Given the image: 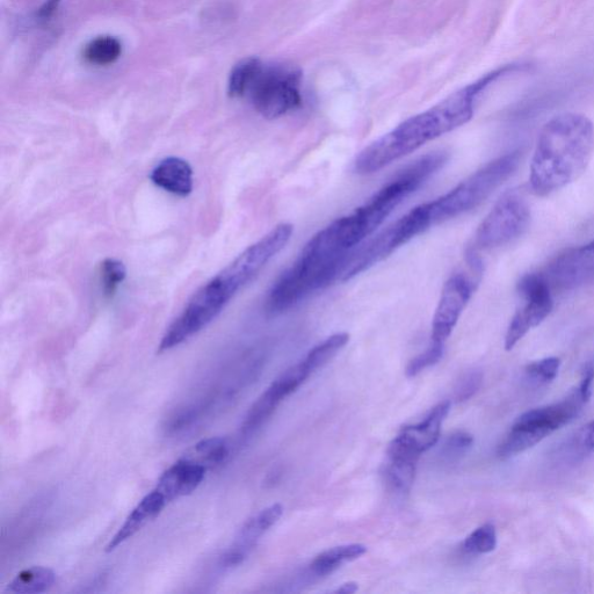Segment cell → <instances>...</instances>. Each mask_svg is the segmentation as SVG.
Listing matches in <instances>:
<instances>
[{"instance_id":"cell-17","label":"cell","mask_w":594,"mask_h":594,"mask_svg":"<svg viewBox=\"0 0 594 594\" xmlns=\"http://www.w3.org/2000/svg\"><path fill=\"white\" fill-rule=\"evenodd\" d=\"M168 504L161 492L154 490L148 496L144 497L126 520V523L115 534L106 548L107 553L113 552L123 542L132 538L137 532L142 530L150 520L156 518L162 512L164 506Z\"/></svg>"},{"instance_id":"cell-5","label":"cell","mask_w":594,"mask_h":594,"mask_svg":"<svg viewBox=\"0 0 594 594\" xmlns=\"http://www.w3.org/2000/svg\"><path fill=\"white\" fill-rule=\"evenodd\" d=\"M520 162L521 150L512 151L485 165L443 197L426 202L423 207L431 226L452 220L480 206L517 171Z\"/></svg>"},{"instance_id":"cell-15","label":"cell","mask_w":594,"mask_h":594,"mask_svg":"<svg viewBox=\"0 0 594 594\" xmlns=\"http://www.w3.org/2000/svg\"><path fill=\"white\" fill-rule=\"evenodd\" d=\"M157 187L178 197H187L193 190V170L184 159L170 157L157 164L150 173Z\"/></svg>"},{"instance_id":"cell-2","label":"cell","mask_w":594,"mask_h":594,"mask_svg":"<svg viewBox=\"0 0 594 594\" xmlns=\"http://www.w3.org/2000/svg\"><path fill=\"white\" fill-rule=\"evenodd\" d=\"M594 126L583 114L564 113L543 126L532 158L530 183L540 197L574 183L588 168Z\"/></svg>"},{"instance_id":"cell-18","label":"cell","mask_w":594,"mask_h":594,"mask_svg":"<svg viewBox=\"0 0 594 594\" xmlns=\"http://www.w3.org/2000/svg\"><path fill=\"white\" fill-rule=\"evenodd\" d=\"M282 513H284V507L280 504H274L258 513L256 517L250 519L243 526L234 546L250 553V550L255 547L259 538H262L273 525L278 523Z\"/></svg>"},{"instance_id":"cell-34","label":"cell","mask_w":594,"mask_h":594,"mask_svg":"<svg viewBox=\"0 0 594 594\" xmlns=\"http://www.w3.org/2000/svg\"><path fill=\"white\" fill-rule=\"evenodd\" d=\"M61 2L62 0H46V2L42 4L38 12H36V20L41 21V23H46L47 20L54 16L57 9H59Z\"/></svg>"},{"instance_id":"cell-29","label":"cell","mask_w":594,"mask_h":594,"mask_svg":"<svg viewBox=\"0 0 594 594\" xmlns=\"http://www.w3.org/2000/svg\"><path fill=\"white\" fill-rule=\"evenodd\" d=\"M474 445L472 434L458 431L447 438L443 447V455L447 460H459Z\"/></svg>"},{"instance_id":"cell-30","label":"cell","mask_w":594,"mask_h":594,"mask_svg":"<svg viewBox=\"0 0 594 594\" xmlns=\"http://www.w3.org/2000/svg\"><path fill=\"white\" fill-rule=\"evenodd\" d=\"M561 360L559 358H546L533 362L526 368L527 376L540 383H548L555 380L559 374Z\"/></svg>"},{"instance_id":"cell-28","label":"cell","mask_w":594,"mask_h":594,"mask_svg":"<svg viewBox=\"0 0 594 594\" xmlns=\"http://www.w3.org/2000/svg\"><path fill=\"white\" fill-rule=\"evenodd\" d=\"M126 266L120 260L108 258L101 264V285L106 297H113L119 286L126 279Z\"/></svg>"},{"instance_id":"cell-16","label":"cell","mask_w":594,"mask_h":594,"mask_svg":"<svg viewBox=\"0 0 594 594\" xmlns=\"http://www.w3.org/2000/svg\"><path fill=\"white\" fill-rule=\"evenodd\" d=\"M420 454L396 438L388 448L387 477L393 487L400 491H408L415 481L416 467Z\"/></svg>"},{"instance_id":"cell-25","label":"cell","mask_w":594,"mask_h":594,"mask_svg":"<svg viewBox=\"0 0 594 594\" xmlns=\"http://www.w3.org/2000/svg\"><path fill=\"white\" fill-rule=\"evenodd\" d=\"M229 447L227 441L222 438H210L200 441L193 449V455L197 459H191L201 463L202 466L220 465L227 459ZM188 459V458H187Z\"/></svg>"},{"instance_id":"cell-26","label":"cell","mask_w":594,"mask_h":594,"mask_svg":"<svg viewBox=\"0 0 594 594\" xmlns=\"http://www.w3.org/2000/svg\"><path fill=\"white\" fill-rule=\"evenodd\" d=\"M496 547L497 532L492 524L478 527L463 543V548L470 554H488L494 552Z\"/></svg>"},{"instance_id":"cell-23","label":"cell","mask_w":594,"mask_h":594,"mask_svg":"<svg viewBox=\"0 0 594 594\" xmlns=\"http://www.w3.org/2000/svg\"><path fill=\"white\" fill-rule=\"evenodd\" d=\"M281 401L282 398L277 394V391L272 387L268 388L246 415L243 424L244 433L249 434L258 430L271 417Z\"/></svg>"},{"instance_id":"cell-36","label":"cell","mask_w":594,"mask_h":594,"mask_svg":"<svg viewBox=\"0 0 594 594\" xmlns=\"http://www.w3.org/2000/svg\"><path fill=\"white\" fill-rule=\"evenodd\" d=\"M358 591V584L357 583H345L340 588H338L335 593H343V594H352Z\"/></svg>"},{"instance_id":"cell-6","label":"cell","mask_w":594,"mask_h":594,"mask_svg":"<svg viewBox=\"0 0 594 594\" xmlns=\"http://www.w3.org/2000/svg\"><path fill=\"white\" fill-rule=\"evenodd\" d=\"M237 287L222 272L202 286L186 304L159 344L158 352L173 349L197 335L219 316L237 294Z\"/></svg>"},{"instance_id":"cell-22","label":"cell","mask_w":594,"mask_h":594,"mask_svg":"<svg viewBox=\"0 0 594 594\" xmlns=\"http://www.w3.org/2000/svg\"><path fill=\"white\" fill-rule=\"evenodd\" d=\"M263 63L255 57L237 63L231 71L228 83V93L231 98H242L249 93L253 82L256 81Z\"/></svg>"},{"instance_id":"cell-12","label":"cell","mask_w":594,"mask_h":594,"mask_svg":"<svg viewBox=\"0 0 594 594\" xmlns=\"http://www.w3.org/2000/svg\"><path fill=\"white\" fill-rule=\"evenodd\" d=\"M545 278L552 289H572L594 281V241L557 257Z\"/></svg>"},{"instance_id":"cell-35","label":"cell","mask_w":594,"mask_h":594,"mask_svg":"<svg viewBox=\"0 0 594 594\" xmlns=\"http://www.w3.org/2000/svg\"><path fill=\"white\" fill-rule=\"evenodd\" d=\"M581 444L586 452H591L594 449V420L589 425L584 426L581 432Z\"/></svg>"},{"instance_id":"cell-19","label":"cell","mask_w":594,"mask_h":594,"mask_svg":"<svg viewBox=\"0 0 594 594\" xmlns=\"http://www.w3.org/2000/svg\"><path fill=\"white\" fill-rule=\"evenodd\" d=\"M367 548L362 545H346L327 550V552L318 555L311 563V571L316 576H328L333 571L340 568L345 562L359 559L365 555Z\"/></svg>"},{"instance_id":"cell-3","label":"cell","mask_w":594,"mask_h":594,"mask_svg":"<svg viewBox=\"0 0 594 594\" xmlns=\"http://www.w3.org/2000/svg\"><path fill=\"white\" fill-rule=\"evenodd\" d=\"M335 226L324 228L304 246L299 258L271 288L266 310L272 315L285 313L308 295L339 279L351 255Z\"/></svg>"},{"instance_id":"cell-14","label":"cell","mask_w":594,"mask_h":594,"mask_svg":"<svg viewBox=\"0 0 594 594\" xmlns=\"http://www.w3.org/2000/svg\"><path fill=\"white\" fill-rule=\"evenodd\" d=\"M449 410H451V403L438 404L424 422L404 427L398 438H401L405 444H408L419 454L429 451L432 446L438 443L441 426H443Z\"/></svg>"},{"instance_id":"cell-1","label":"cell","mask_w":594,"mask_h":594,"mask_svg":"<svg viewBox=\"0 0 594 594\" xmlns=\"http://www.w3.org/2000/svg\"><path fill=\"white\" fill-rule=\"evenodd\" d=\"M524 69L523 64L504 65L453 93L429 111L404 121L362 150L354 163V169L359 175H372L398 159L412 154L426 143L465 125L473 118L477 98L491 84L499 78Z\"/></svg>"},{"instance_id":"cell-13","label":"cell","mask_w":594,"mask_h":594,"mask_svg":"<svg viewBox=\"0 0 594 594\" xmlns=\"http://www.w3.org/2000/svg\"><path fill=\"white\" fill-rule=\"evenodd\" d=\"M206 467L191 459L179 460L159 478L156 490L161 492L166 502L191 495L204 481Z\"/></svg>"},{"instance_id":"cell-32","label":"cell","mask_w":594,"mask_h":594,"mask_svg":"<svg viewBox=\"0 0 594 594\" xmlns=\"http://www.w3.org/2000/svg\"><path fill=\"white\" fill-rule=\"evenodd\" d=\"M483 381V374L480 371H472L463 375L455 388L456 402H465L470 400L478 390H480Z\"/></svg>"},{"instance_id":"cell-31","label":"cell","mask_w":594,"mask_h":594,"mask_svg":"<svg viewBox=\"0 0 594 594\" xmlns=\"http://www.w3.org/2000/svg\"><path fill=\"white\" fill-rule=\"evenodd\" d=\"M444 351V344L432 343L429 349L410 361V364L407 367V375L409 378H414V376L422 373L424 369L438 364L440 359L444 356Z\"/></svg>"},{"instance_id":"cell-9","label":"cell","mask_w":594,"mask_h":594,"mask_svg":"<svg viewBox=\"0 0 594 594\" xmlns=\"http://www.w3.org/2000/svg\"><path fill=\"white\" fill-rule=\"evenodd\" d=\"M531 209L523 193L510 191L503 195L478 227L475 245L494 249L523 235L530 226Z\"/></svg>"},{"instance_id":"cell-10","label":"cell","mask_w":594,"mask_h":594,"mask_svg":"<svg viewBox=\"0 0 594 594\" xmlns=\"http://www.w3.org/2000/svg\"><path fill=\"white\" fill-rule=\"evenodd\" d=\"M518 291L525 306L517 311L507 329L505 350L514 349L527 332L546 320L554 308L552 287L543 274H527L519 281Z\"/></svg>"},{"instance_id":"cell-27","label":"cell","mask_w":594,"mask_h":594,"mask_svg":"<svg viewBox=\"0 0 594 594\" xmlns=\"http://www.w3.org/2000/svg\"><path fill=\"white\" fill-rule=\"evenodd\" d=\"M310 375L311 372L309 371V368L302 361L300 364H297L282 373L279 378L272 383L271 387L277 391V394L284 400L285 397L294 393V391L299 388Z\"/></svg>"},{"instance_id":"cell-24","label":"cell","mask_w":594,"mask_h":594,"mask_svg":"<svg viewBox=\"0 0 594 594\" xmlns=\"http://www.w3.org/2000/svg\"><path fill=\"white\" fill-rule=\"evenodd\" d=\"M350 336L347 333H336L325 339L324 342L318 344L308 353L306 359L303 360L304 364L309 368L311 373L317 371L325 364L336 356V354L349 343Z\"/></svg>"},{"instance_id":"cell-7","label":"cell","mask_w":594,"mask_h":594,"mask_svg":"<svg viewBox=\"0 0 594 594\" xmlns=\"http://www.w3.org/2000/svg\"><path fill=\"white\" fill-rule=\"evenodd\" d=\"M430 228L431 224L427 219L423 205L412 209L372 241L360 246L358 250L352 251L346 260L340 280L347 281L357 277Z\"/></svg>"},{"instance_id":"cell-4","label":"cell","mask_w":594,"mask_h":594,"mask_svg":"<svg viewBox=\"0 0 594 594\" xmlns=\"http://www.w3.org/2000/svg\"><path fill=\"white\" fill-rule=\"evenodd\" d=\"M448 156L445 152H433V154L420 157L411 163L388 183L376 192L364 206L359 207L356 212L340 217L347 239L353 248L359 246L368 236H371L378 229L387 217L422 186L427 179L434 175L447 162Z\"/></svg>"},{"instance_id":"cell-11","label":"cell","mask_w":594,"mask_h":594,"mask_svg":"<svg viewBox=\"0 0 594 594\" xmlns=\"http://www.w3.org/2000/svg\"><path fill=\"white\" fill-rule=\"evenodd\" d=\"M475 288V282L465 273L454 274L447 280L433 317L432 343L445 345L472 299Z\"/></svg>"},{"instance_id":"cell-33","label":"cell","mask_w":594,"mask_h":594,"mask_svg":"<svg viewBox=\"0 0 594 594\" xmlns=\"http://www.w3.org/2000/svg\"><path fill=\"white\" fill-rule=\"evenodd\" d=\"M594 379V369L591 365L585 367L583 380L581 382V386H579V394H581L584 403H588L590 401L592 395V382Z\"/></svg>"},{"instance_id":"cell-21","label":"cell","mask_w":594,"mask_h":594,"mask_svg":"<svg viewBox=\"0 0 594 594\" xmlns=\"http://www.w3.org/2000/svg\"><path fill=\"white\" fill-rule=\"evenodd\" d=\"M122 45L113 36H99L86 45L83 56L84 60L96 67H107L120 59Z\"/></svg>"},{"instance_id":"cell-20","label":"cell","mask_w":594,"mask_h":594,"mask_svg":"<svg viewBox=\"0 0 594 594\" xmlns=\"http://www.w3.org/2000/svg\"><path fill=\"white\" fill-rule=\"evenodd\" d=\"M55 572L45 567H32L21 571L9 585V591L33 594L48 591L55 583Z\"/></svg>"},{"instance_id":"cell-8","label":"cell","mask_w":594,"mask_h":594,"mask_svg":"<svg viewBox=\"0 0 594 594\" xmlns=\"http://www.w3.org/2000/svg\"><path fill=\"white\" fill-rule=\"evenodd\" d=\"M302 72L287 65H263L248 96L256 111L268 120L284 117L302 104Z\"/></svg>"}]
</instances>
